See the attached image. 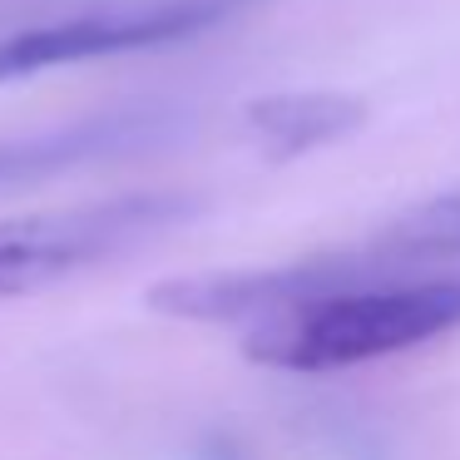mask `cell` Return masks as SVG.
Segmentation results:
<instances>
[{
    "mask_svg": "<svg viewBox=\"0 0 460 460\" xmlns=\"http://www.w3.org/2000/svg\"><path fill=\"white\" fill-rule=\"evenodd\" d=\"M173 134H179V114L173 110H164V104H134V110L60 124L50 134L11 139V144H0V189L50 179V173L80 169V164L119 159V154H144L154 144L173 139Z\"/></svg>",
    "mask_w": 460,
    "mask_h": 460,
    "instance_id": "obj_5",
    "label": "cell"
},
{
    "mask_svg": "<svg viewBox=\"0 0 460 460\" xmlns=\"http://www.w3.org/2000/svg\"><path fill=\"white\" fill-rule=\"evenodd\" d=\"M367 124V104L341 90H292L262 94L243 110V129L268 159H302V154L337 144Z\"/></svg>",
    "mask_w": 460,
    "mask_h": 460,
    "instance_id": "obj_6",
    "label": "cell"
},
{
    "mask_svg": "<svg viewBox=\"0 0 460 460\" xmlns=\"http://www.w3.org/2000/svg\"><path fill=\"white\" fill-rule=\"evenodd\" d=\"M460 327V278L367 282L248 327L243 357L272 371H347L396 351L426 347Z\"/></svg>",
    "mask_w": 460,
    "mask_h": 460,
    "instance_id": "obj_1",
    "label": "cell"
},
{
    "mask_svg": "<svg viewBox=\"0 0 460 460\" xmlns=\"http://www.w3.org/2000/svg\"><path fill=\"white\" fill-rule=\"evenodd\" d=\"M193 193H124L80 208L25 213L0 223V297L55 288L124 248L159 238L199 213Z\"/></svg>",
    "mask_w": 460,
    "mask_h": 460,
    "instance_id": "obj_2",
    "label": "cell"
},
{
    "mask_svg": "<svg viewBox=\"0 0 460 460\" xmlns=\"http://www.w3.org/2000/svg\"><path fill=\"white\" fill-rule=\"evenodd\" d=\"M381 278H436L430 268L460 262V189L411 203L361 248Z\"/></svg>",
    "mask_w": 460,
    "mask_h": 460,
    "instance_id": "obj_7",
    "label": "cell"
},
{
    "mask_svg": "<svg viewBox=\"0 0 460 460\" xmlns=\"http://www.w3.org/2000/svg\"><path fill=\"white\" fill-rule=\"evenodd\" d=\"M189 460H248V450H243L238 440L228 436V430H208V436L193 446Z\"/></svg>",
    "mask_w": 460,
    "mask_h": 460,
    "instance_id": "obj_8",
    "label": "cell"
},
{
    "mask_svg": "<svg viewBox=\"0 0 460 460\" xmlns=\"http://www.w3.org/2000/svg\"><path fill=\"white\" fill-rule=\"evenodd\" d=\"M238 5H248V0H144V5H124V11H100L80 15V21L21 31L11 40H0V80H25V75L60 70V65L193 40L218 21H228Z\"/></svg>",
    "mask_w": 460,
    "mask_h": 460,
    "instance_id": "obj_4",
    "label": "cell"
},
{
    "mask_svg": "<svg viewBox=\"0 0 460 460\" xmlns=\"http://www.w3.org/2000/svg\"><path fill=\"white\" fill-rule=\"evenodd\" d=\"M367 282H391L371 268L367 252H322L307 262H282V268H248V272H183L164 278L144 292L149 312L173 322H199V327H258V322L292 312L302 302L332 297Z\"/></svg>",
    "mask_w": 460,
    "mask_h": 460,
    "instance_id": "obj_3",
    "label": "cell"
}]
</instances>
